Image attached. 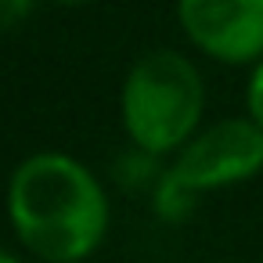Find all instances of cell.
I'll use <instances>...</instances> for the list:
<instances>
[{"label": "cell", "instance_id": "obj_9", "mask_svg": "<svg viewBox=\"0 0 263 263\" xmlns=\"http://www.w3.org/2000/svg\"><path fill=\"white\" fill-rule=\"evenodd\" d=\"M0 263H22L15 252H8V249H0Z\"/></svg>", "mask_w": 263, "mask_h": 263}, {"label": "cell", "instance_id": "obj_10", "mask_svg": "<svg viewBox=\"0 0 263 263\" xmlns=\"http://www.w3.org/2000/svg\"><path fill=\"white\" fill-rule=\"evenodd\" d=\"M72 263H87V259H72Z\"/></svg>", "mask_w": 263, "mask_h": 263}, {"label": "cell", "instance_id": "obj_4", "mask_svg": "<svg viewBox=\"0 0 263 263\" xmlns=\"http://www.w3.org/2000/svg\"><path fill=\"white\" fill-rule=\"evenodd\" d=\"M184 36L220 65L263 58V0H177Z\"/></svg>", "mask_w": 263, "mask_h": 263}, {"label": "cell", "instance_id": "obj_1", "mask_svg": "<svg viewBox=\"0 0 263 263\" xmlns=\"http://www.w3.org/2000/svg\"><path fill=\"white\" fill-rule=\"evenodd\" d=\"M8 220L15 238L44 263L90 259L108 234V191L80 159L36 152L8 180Z\"/></svg>", "mask_w": 263, "mask_h": 263}, {"label": "cell", "instance_id": "obj_8", "mask_svg": "<svg viewBox=\"0 0 263 263\" xmlns=\"http://www.w3.org/2000/svg\"><path fill=\"white\" fill-rule=\"evenodd\" d=\"M51 4H62V8H80V4H94V0H51Z\"/></svg>", "mask_w": 263, "mask_h": 263}, {"label": "cell", "instance_id": "obj_5", "mask_svg": "<svg viewBox=\"0 0 263 263\" xmlns=\"http://www.w3.org/2000/svg\"><path fill=\"white\" fill-rule=\"evenodd\" d=\"M116 177H119L123 187H148V184H152V191H155V184H159V177H162L159 155L141 152V148L130 144V152H126V155L119 159V166H116Z\"/></svg>", "mask_w": 263, "mask_h": 263}, {"label": "cell", "instance_id": "obj_6", "mask_svg": "<svg viewBox=\"0 0 263 263\" xmlns=\"http://www.w3.org/2000/svg\"><path fill=\"white\" fill-rule=\"evenodd\" d=\"M245 112H249V119L263 130V58L252 65V72H249V83H245Z\"/></svg>", "mask_w": 263, "mask_h": 263}, {"label": "cell", "instance_id": "obj_7", "mask_svg": "<svg viewBox=\"0 0 263 263\" xmlns=\"http://www.w3.org/2000/svg\"><path fill=\"white\" fill-rule=\"evenodd\" d=\"M40 0H0V36L18 29L33 11H36Z\"/></svg>", "mask_w": 263, "mask_h": 263}, {"label": "cell", "instance_id": "obj_2", "mask_svg": "<svg viewBox=\"0 0 263 263\" xmlns=\"http://www.w3.org/2000/svg\"><path fill=\"white\" fill-rule=\"evenodd\" d=\"M205 83L198 65L170 47L141 54L119 90L123 130L134 148L152 155H177L202 123Z\"/></svg>", "mask_w": 263, "mask_h": 263}, {"label": "cell", "instance_id": "obj_3", "mask_svg": "<svg viewBox=\"0 0 263 263\" xmlns=\"http://www.w3.org/2000/svg\"><path fill=\"white\" fill-rule=\"evenodd\" d=\"M256 173H263V130L249 116L220 119L198 130L173 155L152 191V202L159 220L180 223L202 195L245 184Z\"/></svg>", "mask_w": 263, "mask_h": 263}]
</instances>
